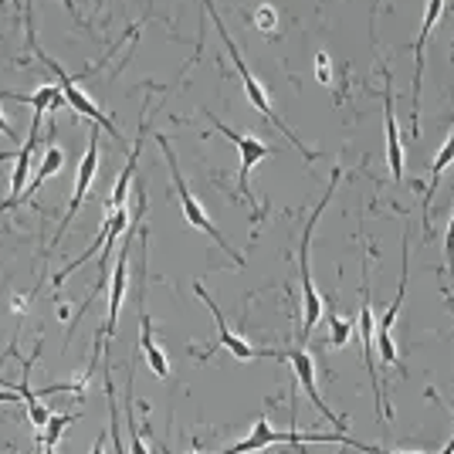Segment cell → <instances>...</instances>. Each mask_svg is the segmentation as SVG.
<instances>
[{"instance_id":"f546056e","label":"cell","mask_w":454,"mask_h":454,"mask_svg":"<svg viewBox=\"0 0 454 454\" xmlns=\"http://www.w3.org/2000/svg\"><path fill=\"white\" fill-rule=\"evenodd\" d=\"M4 160H11V153L7 150H0V163H4Z\"/></svg>"},{"instance_id":"6da1fadb","label":"cell","mask_w":454,"mask_h":454,"mask_svg":"<svg viewBox=\"0 0 454 454\" xmlns=\"http://www.w3.org/2000/svg\"><path fill=\"white\" fill-rule=\"evenodd\" d=\"M200 4H204V7H207V14H210V20H214V27H217V35H221V38H224V48H227V55H231V61H234V68H238V75L245 78V92H247V102H251V106H254V109H258V113L265 115L268 122H271V126H275V129H282L285 136H288V143H292V146H295V150L302 153L305 160H316V156H319V153H309L302 146V143H299V136L292 133V129H288V126H285L282 119H278V113H275V109H271V102H268V95H265V89H262V82H258V78L251 75V72H247V65H245V58H241V51H238V44H234V38H231V35H227V27H224V20H221V14H217V7H214V4H210V0H200Z\"/></svg>"},{"instance_id":"9c48e42d","label":"cell","mask_w":454,"mask_h":454,"mask_svg":"<svg viewBox=\"0 0 454 454\" xmlns=\"http://www.w3.org/2000/svg\"><path fill=\"white\" fill-rule=\"evenodd\" d=\"M285 360L292 363V370H295V380H299V387H302L305 394H309V400L316 403V411H319L325 420H333L336 427H346V420L333 414V411H329V403L322 400L319 383H316V363H312V356H309L305 349H288V353H285Z\"/></svg>"},{"instance_id":"836d02e7","label":"cell","mask_w":454,"mask_h":454,"mask_svg":"<svg viewBox=\"0 0 454 454\" xmlns=\"http://www.w3.org/2000/svg\"><path fill=\"white\" fill-rule=\"evenodd\" d=\"M451 122H454V119H451Z\"/></svg>"},{"instance_id":"cb8c5ba5","label":"cell","mask_w":454,"mask_h":454,"mask_svg":"<svg viewBox=\"0 0 454 454\" xmlns=\"http://www.w3.org/2000/svg\"><path fill=\"white\" fill-rule=\"evenodd\" d=\"M316 78H319L322 85H329V82H333V72H329V55H325V51L316 55Z\"/></svg>"},{"instance_id":"5bb4252c","label":"cell","mask_w":454,"mask_h":454,"mask_svg":"<svg viewBox=\"0 0 454 454\" xmlns=\"http://www.w3.org/2000/svg\"><path fill=\"white\" fill-rule=\"evenodd\" d=\"M139 349L146 353V363H150V370L156 373V377L160 380L170 377L167 356H163V349H160L156 340H153V322H150V312H146V295H143V312H139Z\"/></svg>"},{"instance_id":"52a82bcc","label":"cell","mask_w":454,"mask_h":454,"mask_svg":"<svg viewBox=\"0 0 454 454\" xmlns=\"http://www.w3.org/2000/svg\"><path fill=\"white\" fill-rule=\"evenodd\" d=\"M210 122H214V129L217 133H224L234 146H238V153H241V170H238V190H241V197H245L247 204H254V193H251V187H247V173L254 170L262 160H268L271 156V146H265V143H258V139H251V136L238 133V129H231L224 119H217V115H207Z\"/></svg>"},{"instance_id":"7402d4cb","label":"cell","mask_w":454,"mask_h":454,"mask_svg":"<svg viewBox=\"0 0 454 454\" xmlns=\"http://www.w3.org/2000/svg\"><path fill=\"white\" fill-rule=\"evenodd\" d=\"M444 258H448V271H451V282H454V214L448 221V234H444Z\"/></svg>"},{"instance_id":"44dd1931","label":"cell","mask_w":454,"mask_h":454,"mask_svg":"<svg viewBox=\"0 0 454 454\" xmlns=\"http://www.w3.org/2000/svg\"><path fill=\"white\" fill-rule=\"evenodd\" d=\"M129 420H126V424H129V454H150L146 451V444H143V437H139V427H136V417H133V411H129Z\"/></svg>"},{"instance_id":"ac0fdd59","label":"cell","mask_w":454,"mask_h":454,"mask_svg":"<svg viewBox=\"0 0 454 454\" xmlns=\"http://www.w3.org/2000/svg\"><path fill=\"white\" fill-rule=\"evenodd\" d=\"M454 163V136L441 146V153L434 156V163H431V180H427V193H424V224H427V214H431V200H434V190L441 184V173L448 170Z\"/></svg>"},{"instance_id":"9a60e30c","label":"cell","mask_w":454,"mask_h":454,"mask_svg":"<svg viewBox=\"0 0 454 454\" xmlns=\"http://www.w3.org/2000/svg\"><path fill=\"white\" fill-rule=\"evenodd\" d=\"M61 163H65V153L58 150V146H48V150H44V156H41L38 170H35V180H27V187H24V193H20L18 207L24 204V200H31V197L38 193V187L48 180V176H55V173L61 170Z\"/></svg>"},{"instance_id":"d4e9b609","label":"cell","mask_w":454,"mask_h":454,"mask_svg":"<svg viewBox=\"0 0 454 454\" xmlns=\"http://www.w3.org/2000/svg\"><path fill=\"white\" fill-rule=\"evenodd\" d=\"M20 394L14 390V387H0V403H18Z\"/></svg>"},{"instance_id":"2e32d148","label":"cell","mask_w":454,"mask_h":454,"mask_svg":"<svg viewBox=\"0 0 454 454\" xmlns=\"http://www.w3.org/2000/svg\"><path fill=\"white\" fill-rule=\"evenodd\" d=\"M143 133H146V122H143V129H139V139L133 143V150H129V160H126V167H122V173H119V180H115L113 197H109V210L126 207V190H129V180H133L136 163H139V146H143Z\"/></svg>"},{"instance_id":"3957f363","label":"cell","mask_w":454,"mask_h":454,"mask_svg":"<svg viewBox=\"0 0 454 454\" xmlns=\"http://www.w3.org/2000/svg\"><path fill=\"white\" fill-rule=\"evenodd\" d=\"M153 139H156V146L163 150V156H167V163H170L173 187H176V193H180V207H184V217H187V224H190V227H197V231H204L207 238H214V241H217V245L224 247V251L231 254V258H234V265H245V258H241V254H238L234 247L227 245V238L221 234V231H217V227H214V221H210L207 210H204V204H200V200H197V197L190 193L187 180H184V173H180V167H176V153H173L170 139H167L163 133H156Z\"/></svg>"},{"instance_id":"83f0119b","label":"cell","mask_w":454,"mask_h":454,"mask_svg":"<svg viewBox=\"0 0 454 454\" xmlns=\"http://www.w3.org/2000/svg\"><path fill=\"white\" fill-rule=\"evenodd\" d=\"M0 136H14V126H11L4 115H0Z\"/></svg>"},{"instance_id":"ba28073f","label":"cell","mask_w":454,"mask_h":454,"mask_svg":"<svg viewBox=\"0 0 454 454\" xmlns=\"http://www.w3.org/2000/svg\"><path fill=\"white\" fill-rule=\"evenodd\" d=\"M95 170H98V133L92 129V143H89V150H85V156H82V167H78V180H75V193H72V204H68V214H65V221H61V227H58L51 247L65 238V231L72 227V221H75L78 207L85 204V193H89V187H92Z\"/></svg>"},{"instance_id":"30bf717a","label":"cell","mask_w":454,"mask_h":454,"mask_svg":"<svg viewBox=\"0 0 454 454\" xmlns=\"http://www.w3.org/2000/svg\"><path fill=\"white\" fill-rule=\"evenodd\" d=\"M41 119H44V115H35V119H31V136H27V143L20 146L18 167H14V176H11V197L0 204V214H7V210L18 207L20 193H24V187H27V176H31V160H35V150H38Z\"/></svg>"},{"instance_id":"7c38bea8","label":"cell","mask_w":454,"mask_h":454,"mask_svg":"<svg viewBox=\"0 0 454 454\" xmlns=\"http://www.w3.org/2000/svg\"><path fill=\"white\" fill-rule=\"evenodd\" d=\"M126 227H129V214H126V207L109 210V217H106V224H102V238H98V241H92V247H89L85 254H78V258H75V262H72V265H68V268H61V271H58V275H55V285H61V282H65V278H68V275H72V271H78V268L85 265V262L92 258V254H95V251H98V247H106V251H113L115 238H119V234H122Z\"/></svg>"},{"instance_id":"8992f818","label":"cell","mask_w":454,"mask_h":454,"mask_svg":"<svg viewBox=\"0 0 454 454\" xmlns=\"http://www.w3.org/2000/svg\"><path fill=\"white\" fill-rule=\"evenodd\" d=\"M35 51H38L41 61H44V65H48V68H51V72H55V75H58V85H61V92H65V102H68V106H72V109H75L78 115H85V119H92V122H95V126H98V129H106V133H109V136H115V139H122V136H119V129H115V126H113V119H109V115L102 113V109L95 106V102H92V98H89V95H85V92H82V89H78V78L65 75V72H61V65H58V61H51V58L44 55L41 48H35Z\"/></svg>"},{"instance_id":"d6a6232c","label":"cell","mask_w":454,"mask_h":454,"mask_svg":"<svg viewBox=\"0 0 454 454\" xmlns=\"http://www.w3.org/2000/svg\"><path fill=\"white\" fill-rule=\"evenodd\" d=\"M187 454H200V451H197V448H190V451Z\"/></svg>"},{"instance_id":"277c9868","label":"cell","mask_w":454,"mask_h":454,"mask_svg":"<svg viewBox=\"0 0 454 454\" xmlns=\"http://www.w3.org/2000/svg\"><path fill=\"white\" fill-rule=\"evenodd\" d=\"M271 444H349L353 448V441L346 434H316V431H275L271 424H268V417L262 414L254 420V431L245 437V441H238V444H231L224 451H214V454H251V451H262V448H271Z\"/></svg>"},{"instance_id":"8fae6325","label":"cell","mask_w":454,"mask_h":454,"mask_svg":"<svg viewBox=\"0 0 454 454\" xmlns=\"http://www.w3.org/2000/svg\"><path fill=\"white\" fill-rule=\"evenodd\" d=\"M444 14V0H427L424 7V20H420V38H417L414 58H417V75H414V109H411V119H414V136H420V126H417V115H420V78H424V44L431 38V31L437 27V20Z\"/></svg>"},{"instance_id":"484cf974","label":"cell","mask_w":454,"mask_h":454,"mask_svg":"<svg viewBox=\"0 0 454 454\" xmlns=\"http://www.w3.org/2000/svg\"><path fill=\"white\" fill-rule=\"evenodd\" d=\"M106 444H109V434H102L98 441L92 444V454H106Z\"/></svg>"},{"instance_id":"603a6c76","label":"cell","mask_w":454,"mask_h":454,"mask_svg":"<svg viewBox=\"0 0 454 454\" xmlns=\"http://www.w3.org/2000/svg\"><path fill=\"white\" fill-rule=\"evenodd\" d=\"M275 24H278V20H275V11H271V7H258L254 27H262V31H268V35H271V31H275Z\"/></svg>"},{"instance_id":"5b68a950","label":"cell","mask_w":454,"mask_h":454,"mask_svg":"<svg viewBox=\"0 0 454 454\" xmlns=\"http://www.w3.org/2000/svg\"><path fill=\"white\" fill-rule=\"evenodd\" d=\"M193 295H197V299H200V302H204L210 309V312H214L217 333H221L217 346H221V349H227V353H231V356H234L238 363H251V360H285V353H275V349H254V346L241 340L238 333H231V329H227V322H224V312L217 309V302L210 299V292L200 282H193Z\"/></svg>"},{"instance_id":"4fadbf2b","label":"cell","mask_w":454,"mask_h":454,"mask_svg":"<svg viewBox=\"0 0 454 454\" xmlns=\"http://www.w3.org/2000/svg\"><path fill=\"white\" fill-rule=\"evenodd\" d=\"M383 119H387V163H390V176L403 180V146H400L397 133V113H394V85L387 75V92H383Z\"/></svg>"},{"instance_id":"4dcf8cb0","label":"cell","mask_w":454,"mask_h":454,"mask_svg":"<svg viewBox=\"0 0 454 454\" xmlns=\"http://www.w3.org/2000/svg\"><path fill=\"white\" fill-rule=\"evenodd\" d=\"M44 454H55V444H44Z\"/></svg>"},{"instance_id":"1f68e13d","label":"cell","mask_w":454,"mask_h":454,"mask_svg":"<svg viewBox=\"0 0 454 454\" xmlns=\"http://www.w3.org/2000/svg\"><path fill=\"white\" fill-rule=\"evenodd\" d=\"M11 7H20V11H24V4H20V0H11Z\"/></svg>"},{"instance_id":"ffe728a7","label":"cell","mask_w":454,"mask_h":454,"mask_svg":"<svg viewBox=\"0 0 454 454\" xmlns=\"http://www.w3.org/2000/svg\"><path fill=\"white\" fill-rule=\"evenodd\" d=\"M72 420H75V417H61V414H51V420H48V427H44V431H48V434H44V444H58V437L65 434V427H68V424H72Z\"/></svg>"},{"instance_id":"f1b7e54d","label":"cell","mask_w":454,"mask_h":454,"mask_svg":"<svg viewBox=\"0 0 454 454\" xmlns=\"http://www.w3.org/2000/svg\"><path fill=\"white\" fill-rule=\"evenodd\" d=\"M441 454H454V437H451V444H448V448H444Z\"/></svg>"},{"instance_id":"7a4b0ae2","label":"cell","mask_w":454,"mask_h":454,"mask_svg":"<svg viewBox=\"0 0 454 454\" xmlns=\"http://www.w3.org/2000/svg\"><path fill=\"white\" fill-rule=\"evenodd\" d=\"M342 180V170L333 173V180H329V187H325V193H322V200L316 204V210L309 214V224H305L302 231V247H299V275H302V336H309L312 329H316V322L322 319V295L316 292V282H312V268H309V247H312V234H316V224H319L322 210H325V204L333 200V193H336V187H340Z\"/></svg>"},{"instance_id":"e0dca14e","label":"cell","mask_w":454,"mask_h":454,"mask_svg":"<svg viewBox=\"0 0 454 454\" xmlns=\"http://www.w3.org/2000/svg\"><path fill=\"white\" fill-rule=\"evenodd\" d=\"M7 98H14V102H27V106H35V115H44V113H55L65 106V92H61V85H44L38 89V95H18V92H4Z\"/></svg>"},{"instance_id":"4316f807","label":"cell","mask_w":454,"mask_h":454,"mask_svg":"<svg viewBox=\"0 0 454 454\" xmlns=\"http://www.w3.org/2000/svg\"><path fill=\"white\" fill-rule=\"evenodd\" d=\"M61 4H65V11H68V14H72V18H75V20H78V24H82V14H78L75 0H61Z\"/></svg>"},{"instance_id":"d6986e66","label":"cell","mask_w":454,"mask_h":454,"mask_svg":"<svg viewBox=\"0 0 454 454\" xmlns=\"http://www.w3.org/2000/svg\"><path fill=\"white\" fill-rule=\"evenodd\" d=\"M349 336H353V322L342 319V316H329V346L333 349H342L346 342H349Z\"/></svg>"}]
</instances>
